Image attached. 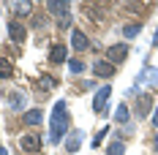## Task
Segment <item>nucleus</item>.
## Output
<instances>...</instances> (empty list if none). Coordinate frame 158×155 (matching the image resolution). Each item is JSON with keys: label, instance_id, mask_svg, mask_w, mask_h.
Listing matches in <instances>:
<instances>
[{"label": "nucleus", "instance_id": "obj_16", "mask_svg": "<svg viewBox=\"0 0 158 155\" xmlns=\"http://www.w3.org/2000/svg\"><path fill=\"white\" fill-rule=\"evenodd\" d=\"M139 33H142V25H139V22H128L126 27H123V35H126V38H136Z\"/></svg>", "mask_w": 158, "mask_h": 155}, {"label": "nucleus", "instance_id": "obj_12", "mask_svg": "<svg viewBox=\"0 0 158 155\" xmlns=\"http://www.w3.org/2000/svg\"><path fill=\"white\" fill-rule=\"evenodd\" d=\"M25 123L27 125H41L44 123V112L41 109H27L25 112Z\"/></svg>", "mask_w": 158, "mask_h": 155}, {"label": "nucleus", "instance_id": "obj_23", "mask_svg": "<svg viewBox=\"0 0 158 155\" xmlns=\"http://www.w3.org/2000/svg\"><path fill=\"white\" fill-rule=\"evenodd\" d=\"M153 125H156V131H158V106L153 109Z\"/></svg>", "mask_w": 158, "mask_h": 155}, {"label": "nucleus", "instance_id": "obj_18", "mask_svg": "<svg viewBox=\"0 0 158 155\" xmlns=\"http://www.w3.org/2000/svg\"><path fill=\"white\" fill-rule=\"evenodd\" d=\"M114 117H117V123H128V117H131V114H128V106H126V104H120V106H117V114H114Z\"/></svg>", "mask_w": 158, "mask_h": 155}, {"label": "nucleus", "instance_id": "obj_13", "mask_svg": "<svg viewBox=\"0 0 158 155\" xmlns=\"http://www.w3.org/2000/svg\"><path fill=\"white\" fill-rule=\"evenodd\" d=\"M8 106L11 109H25V93L22 90H14V93L8 95Z\"/></svg>", "mask_w": 158, "mask_h": 155}, {"label": "nucleus", "instance_id": "obj_15", "mask_svg": "<svg viewBox=\"0 0 158 155\" xmlns=\"http://www.w3.org/2000/svg\"><path fill=\"white\" fill-rule=\"evenodd\" d=\"M11 11H14V16H27V14H30V3L16 0V3H11Z\"/></svg>", "mask_w": 158, "mask_h": 155}, {"label": "nucleus", "instance_id": "obj_22", "mask_svg": "<svg viewBox=\"0 0 158 155\" xmlns=\"http://www.w3.org/2000/svg\"><path fill=\"white\" fill-rule=\"evenodd\" d=\"M52 84H55V79H52V76H41V82H38V87H41V90H49Z\"/></svg>", "mask_w": 158, "mask_h": 155}, {"label": "nucleus", "instance_id": "obj_26", "mask_svg": "<svg viewBox=\"0 0 158 155\" xmlns=\"http://www.w3.org/2000/svg\"><path fill=\"white\" fill-rule=\"evenodd\" d=\"M156 150H158V133H156Z\"/></svg>", "mask_w": 158, "mask_h": 155}, {"label": "nucleus", "instance_id": "obj_6", "mask_svg": "<svg viewBox=\"0 0 158 155\" xmlns=\"http://www.w3.org/2000/svg\"><path fill=\"white\" fill-rule=\"evenodd\" d=\"M126 57H128V47L126 44H114V47L106 49V60H109L112 65H120Z\"/></svg>", "mask_w": 158, "mask_h": 155}, {"label": "nucleus", "instance_id": "obj_21", "mask_svg": "<svg viewBox=\"0 0 158 155\" xmlns=\"http://www.w3.org/2000/svg\"><path fill=\"white\" fill-rule=\"evenodd\" d=\"M106 133H109V128H101V131H98V133L93 136V147H98V144L104 141V136H106Z\"/></svg>", "mask_w": 158, "mask_h": 155}, {"label": "nucleus", "instance_id": "obj_19", "mask_svg": "<svg viewBox=\"0 0 158 155\" xmlns=\"http://www.w3.org/2000/svg\"><path fill=\"white\" fill-rule=\"evenodd\" d=\"M68 71H71V74H82V71H85V63L82 60H68Z\"/></svg>", "mask_w": 158, "mask_h": 155}, {"label": "nucleus", "instance_id": "obj_9", "mask_svg": "<svg viewBox=\"0 0 158 155\" xmlns=\"http://www.w3.org/2000/svg\"><path fill=\"white\" fill-rule=\"evenodd\" d=\"M71 47L79 49V52H85V49H90V38L79 30V27H74V30H71Z\"/></svg>", "mask_w": 158, "mask_h": 155}, {"label": "nucleus", "instance_id": "obj_4", "mask_svg": "<svg viewBox=\"0 0 158 155\" xmlns=\"http://www.w3.org/2000/svg\"><path fill=\"white\" fill-rule=\"evenodd\" d=\"M144 82H147V84H153V87H156V84H158V68H153V65H147V68H144L142 74H139V76H136V82H134V93H136V90H139V87H142Z\"/></svg>", "mask_w": 158, "mask_h": 155}, {"label": "nucleus", "instance_id": "obj_24", "mask_svg": "<svg viewBox=\"0 0 158 155\" xmlns=\"http://www.w3.org/2000/svg\"><path fill=\"white\" fill-rule=\"evenodd\" d=\"M153 44H156V47H158V30H156V35H153Z\"/></svg>", "mask_w": 158, "mask_h": 155}, {"label": "nucleus", "instance_id": "obj_7", "mask_svg": "<svg viewBox=\"0 0 158 155\" xmlns=\"http://www.w3.org/2000/svg\"><path fill=\"white\" fill-rule=\"evenodd\" d=\"M150 112H153V95H150V93H142L139 98H136V120L147 117Z\"/></svg>", "mask_w": 158, "mask_h": 155}, {"label": "nucleus", "instance_id": "obj_8", "mask_svg": "<svg viewBox=\"0 0 158 155\" xmlns=\"http://www.w3.org/2000/svg\"><path fill=\"white\" fill-rule=\"evenodd\" d=\"M93 74L101 76V79H109V76H114V65L109 60H95L93 63Z\"/></svg>", "mask_w": 158, "mask_h": 155}, {"label": "nucleus", "instance_id": "obj_11", "mask_svg": "<svg viewBox=\"0 0 158 155\" xmlns=\"http://www.w3.org/2000/svg\"><path fill=\"white\" fill-rule=\"evenodd\" d=\"M49 60L55 63V65H57V63H65L68 60V47H65V44H55L52 52H49Z\"/></svg>", "mask_w": 158, "mask_h": 155}, {"label": "nucleus", "instance_id": "obj_20", "mask_svg": "<svg viewBox=\"0 0 158 155\" xmlns=\"http://www.w3.org/2000/svg\"><path fill=\"white\" fill-rule=\"evenodd\" d=\"M8 76H11V63L0 60V79H8Z\"/></svg>", "mask_w": 158, "mask_h": 155}, {"label": "nucleus", "instance_id": "obj_10", "mask_svg": "<svg viewBox=\"0 0 158 155\" xmlns=\"http://www.w3.org/2000/svg\"><path fill=\"white\" fill-rule=\"evenodd\" d=\"M8 35H11V41H14V44H22V41H25V35H27V27H25L22 22H11V25H8Z\"/></svg>", "mask_w": 158, "mask_h": 155}, {"label": "nucleus", "instance_id": "obj_2", "mask_svg": "<svg viewBox=\"0 0 158 155\" xmlns=\"http://www.w3.org/2000/svg\"><path fill=\"white\" fill-rule=\"evenodd\" d=\"M68 6H71V3H65V0H49L47 3L49 14L57 16V25H60L63 30H71V8H68Z\"/></svg>", "mask_w": 158, "mask_h": 155}, {"label": "nucleus", "instance_id": "obj_14", "mask_svg": "<svg viewBox=\"0 0 158 155\" xmlns=\"http://www.w3.org/2000/svg\"><path fill=\"white\" fill-rule=\"evenodd\" d=\"M82 136H85L82 131H74V133H71V139L65 141V150H68V153H77L79 144H82Z\"/></svg>", "mask_w": 158, "mask_h": 155}, {"label": "nucleus", "instance_id": "obj_1", "mask_svg": "<svg viewBox=\"0 0 158 155\" xmlns=\"http://www.w3.org/2000/svg\"><path fill=\"white\" fill-rule=\"evenodd\" d=\"M68 131V114H65V101H57L52 114H49V144H60Z\"/></svg>", "mask_w": 158, "mask_h": 155}, {"label": "nucleus", "instance_id": "obj_25", "mask_svg": "<svg viewBox=\"0 0 158 155\" xmlns=\"http://www.w3.org/2000/svg\"><path fill=\"white\" fill-rule=\"evenodd\" d=\"M0 155H8V150H6V147H0Z\"/></svg>", "mask_w": 158, "mask_h": 155}, {"label": "nucleus", "instance_id": "obj_5", "mask_svg": "<svg viewBox=\"0 0 158 155\" xmlns=\"http://www.w3.org/2000/svg\"><path fill=\"white\" fill-rule=\"evenodd\" d=\"M41 144H44V139H41L38 133H25V136L19 139V147H22L25 153H38Z\"/></svg>", "mask_w": 158, "mask_h": 155}, {"label": "nucleus", "instance_id": "obj_17", "mask_svg": "<svg viewBox=\"0 0 158 155\" xmlns=\"http://www.w3.org/2000/svg\"><path fill=\"white\" fill-rule=\"evenodd\" d=\"M106 155H126V141H123V139L112 141V144H109V150H106Z\"/></svg>", "mask_w": 158, "mask_h": 155}, {"label": "nucleus", "instance_id": "obj_3", "mask_svg": "<svg viewBox=\"0 0 158 155\" xmlns=\"http://www.w3.org/2000/svg\"><path fill=\"white\" fill-rule=\"evenodd\" d=\"M109 95H112V87L109 84H104L98 93H95V98H93V112L98 114V117H104L109 109H106V104H109Z\"/></svg>", "mask_w": 158, "mask_h": 155}]
</instances>
